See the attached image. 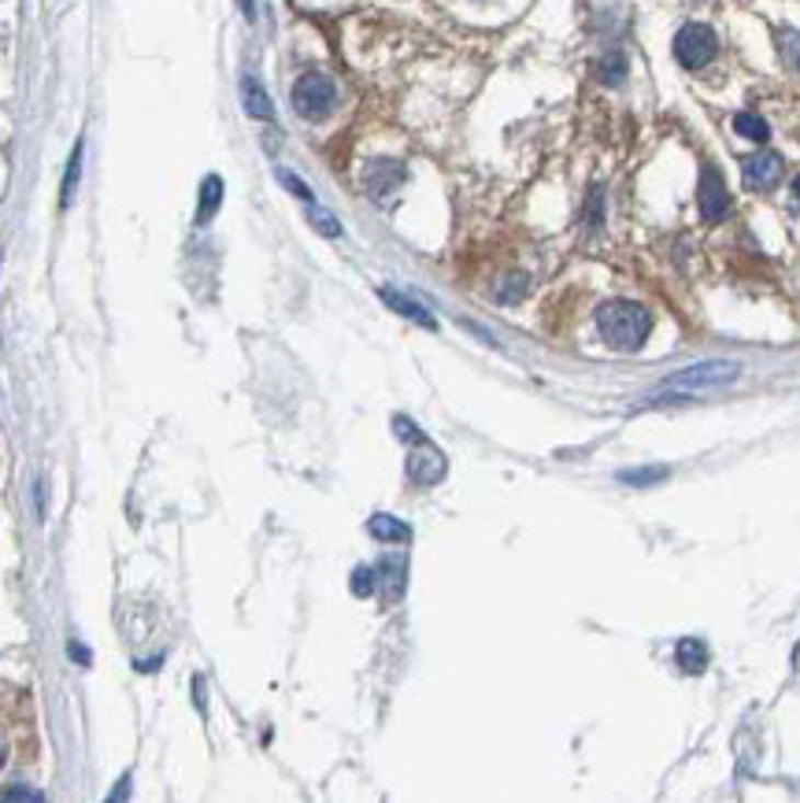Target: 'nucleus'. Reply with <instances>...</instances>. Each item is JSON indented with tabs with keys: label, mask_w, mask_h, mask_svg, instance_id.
I'll use <instances>...</instances> for the list:
<instances>
[{
	"label": "nucleus",
	"mask_w": 800,
	"mask_h": 803,
	"mask_svg": "<svg viewBox=\"0 0 800 803\" xmlns=\"http://www.w3.org/2000/svg\"><path fill=\"white\" fill-rule=\"evenodd\" d=\"M597 330L604 337V345L616 352H638L645 345V337L652 334V316L641 303L630 300H608L597 311Z\"/></svg>",
	"instance_id": "obj_1"
},
{
	"label": "nucleus",
	"mask_w": 800,
	"mask_h": 803,
	"mask_svg": "<svg viewBox=\"0 0 800 803\" xmlns=\"http://www.w3.org/2000/svg\"><path fill=\"white\" fill-rule=\"evenodd\" d=\"M734 378H738V364H727V359H711V364L682 367L667 381H663V393L652 397L649 404H678V400H689V393L730 386Z\"/></svg>",
	"instance_id": "obj_2"
},
{
	"label": "nucleus",
	"mask_w": 800,
	"mask_h": 803,
	"mask_svg": "<svg viewBox=\"0 0 800 803\" xmlns=\"http://www.w3.org/2000/svg\"><path fill=\"white\" fill-rule=\"evenodd\" d=\"M338 104V85L327 74L308 71L293 82V107H297L305 119H327Z\"/></svg>",
	"instance_id": "obj_3"
},
{
	"label": "nucleus",
	"mask_w": 800,
	"mask_h": 803,
	"mask_svg": "<svg viewBox=\"0 0 800 803\" xmlns=\"http://www.w3.org/2000/svg\"><path fill=\"white\" fill-rule=\"evenodd\" d=\"M716 48H719L716 34H711V26H705V23L682 26L678 37H675V56L686 71H700V67H708L711 60H716Z\"/></svg>",
	"instance_id": "obj_4"
},
{
	"label": "nucleus",
	"mask_w": 800,
	"mask_h": 803,
	"mask_svg": "<svg viewBox=\"0 0 800 803\" xmlns=\"http://www.w3.org/2000/svg\"><path fill=\"white\" fill-rule=\"evenodd\" d=\"M700 215H705L708 222H723L730 215V193L723 185V174L716 168L700 171Z\"/></svg>",
	"instance_id": "obj_5"
},
{
	"label": "nucleus",
	"mask_w": 800,
	"mask_h": 803,
	"mask_svg": "<svg viewBox=\"0 0 800 803\" xmlns=\"http://www.w3.org/2000/svg\"><path fill=\"white\" fill-rule=\"evenodd\" d=\"M445 474V456L431 448V440H423V452H412L408 459V478L419 485H434Z\"/></svg>",
	"instance_id": "obj_6"
},
{
	"label": "nucleus",
	"mask_w": 800,
	"mask_h": 803,
	"mask_svg": "<svg viewBox=\"0 0 800 803\" xmlns=\"http://www.w3.org/2000/svg\"><path fill=\"white\" fill-rule=\"evenodd\" d=\"M745 182L753 185V190H770V185L778 182V174H782V160H778L775 152H756L745 160Z\"/></svg>",
	"instance_id": "obj_7"
},
{
	"label": "nucleus",
	"mask_w": 800,
	"mask_h": 803,
	"mask_svg": "<svg viewBox=\"0 0 800 803\" xmlns=\"http://www.w3.org/2000/svg\"><path fill=\"white\" fill-rule=\"evenodd\" d=\"M400 182H404V168L393 160H375L364 174V185L370 197H386V193H393Z\"/></svg>",
	"instance_id": "obj_8"
},
{
	"label": "nucleus",
	"mask_w": 800,
	"mask_h": 803,
	"mask_svg": "<svg viewBox=\"0 0 800 803\" xmlns=\"http://www.w3.org/2000/svg\"><path fill=\"white\" fill-rule=\"evenodd\" d=\"M378 297H382L389 308L397 311V316H404V319H412V322H419V326H426V330H434L437 322H434V316L431 311L423 308V303H415V300H408V297H400L397 289H378Z\"/></svg>",
	"instance_id": "obj_9"
},
{
	"label": "nucleus",
	"mask_w": 800,
	"mask_h": 803,
	"mask_svg": "<svg viewBox=\"0 0 800 803\" xmlns=\"http://www.w3.org/2000/svg\"><path fill=\"white\" fill-rule=\"evenodd\" d=\"M241 96H245V107H249V115L252 119H275V107H271V96L263 93V85L256 82V78H241Z\"/></svg>",
	"instance_id": "obj_10"
},
{
	"label": "nucleus",
	"mask_w": 800,
	"mask_h": 803,
	"mask_svg": "<svg viewBox=\"0 0 800 803\" xmlns=\"http://www.w3.org/2000/svg\"><path fill=\"white\" fill-rule=\"evenodd\" d=\"M367 530L370 537H378V541H386V544H404V541H412V530H408L400 518L393 515H375L367 523Z\"/></svg>",
	"instance_id": "obj_11"
},
{
	"label": "nucleus",
	"mask_w": 800,
	"mask_h": 803,
	"mask_svg": "<svg viewBox=\"0 0 800 803\" xmlns=\"http://www.w3.org/2000/svg\"><path fill=\"white\" fill-rule=\"evenodd\" d=\"M678 667L686 670V674H700L708 667V644L700 641V636H686V641H678Z\"/></svg>",
	"instance_id": "obj_12"
},
{
	"label": "nucleus",
	"mask_w": 800,
	"mask_h": 803,
	"mask_svg": "<svg viewBox=\"0 0 800 803\" xmlns=\"http://www.w3.org/2000/svg\"><path fill=\"white\" fill-rule=\"evenodd\" d=\"M219 204H222V179H219V174H208V179L201 182V200H197V222H201V227L219 211Z\"/></svg>",
	"instance_id": "obj_13"
},
{
	"label": "nucleus",
	"mask_w": 800,
	"mask_h": 803,
	"mask_svg": "<svg viewBox=\"0 0 800 803\" xmlns=\"http://www.w3.org/2000/svg\"><path fill=\"white\" fill-rule=\"evenodd\" d=\"M378 574H386V577H378V582L386 585V596H389V600H400V593H404L408 563L400 560V555H393V560H382V563H378Z\"/></svg>",
	"instance_id": "obj_14"
},
{
	"label": "nucleus",
	"mask_w": 800,
	"mask_h": 803,
	"mask_svg": "<svg viewBox=\"0 0 800 803\" xmlns=\"http://www.w3.org/2000/svg\"><path fill=\"white\" fill-rule=\"evenodd\" d=\"M667 474H671L667 467H638V470H619V482L633 485V489H649V485L663 482Z\"/></svg>",
	"instance_id": "obj_15"
},
{
	"label": "nucleus",
	"mask_w": 800,
	"mask_h": 803,
	"mask_svg": "<svg viewBox=\"0 0 800 803\" xmlns=\"http://www.w3.org/2000/svg\"><path fill=\"white\" fill-rule=\"evenodd\" d=\"M734 130H738L741 137H748V141H767V137H770L767 123L759 119V115H753V112L734 115Z\"/></svg>",
	"instance_id": "obj_16"
},
{
	"label": "nucleus",
	"mask_w": 800,
	"mask_h": 803,
	"mask_svg": "<svg viewBox=\"0 0 800 803\" xmlns=\"http://www.w3.org/2000/svg\"><path fill=\"white\" fill-rule=\"evenodd\" d=\"M778 48H782L786 64L793 67V71H800V31H782V34H778Z\"/></svg>",
	"instance_id": "obj_17"
},
{
	"label": "nucleus",
	"mask_w": 800,
	"mask_h": 803,
	"mask_svg": "<svg viewBox=\"0 0 800 803\" xmlns=\"http://www.w3.org/2000/svg\"><path fill=\"white\" fill-rule=\"evenodd\" d=\"M622 74H627V64H622V56H619V53L604 56V60H601V82L619 85V82H622Z\"/></svg>",
	"instance_id": "obj_18"
},
{
	"label": "nucleus",
	"mask_w": 800,
	"mask_h": 803,
	"mask_svg": "<svg viewBox=\"0 0 800 803\" xmlns=\"http://www.w3.org/2000/svg\"><path fill=\"white\" fill-rule=\"evenodd\" d=\"M375 585H378L375 566H356V571H353V593L356 596H370V593H375Z\"/></svg>",
	"instance_id": "obj_19"
},
{
	"label": "nucleus",
	"mask_w": 800,
	"mask_h": 803,
	"mask_svg": "<svg viewBox=\"0 0 800 803\" xmlns=\"http://www.w3.org/2000/svg\"><path fill=\"white\" fill-rule=\"evenodd\" d=\"M78 168H82V141L75 145V152H71V163H67V179H64V204L71 200V193H75V182H78Z\"/></svg>",
	"instance_id": "obj_20"
},
{
	"label": "nucleus",
	"mask_w": 800,
	"mask_h": 803,
	"mask_svg": "<svg viewBox=\"0 0 800 803\" xmlns=\"http://www.w3.org/2000/svg\"><path fill=\"white\" fill-rule=\"evenodd\" d=\"M311 222H316V230L327 233V238H338V233H341L338 219H334V215H327L323 208H311Z\"/></svg>",
	"instance_id": "obj_21"
},
{
	"label": "nucleus",
	"mask_w": 800,
	"mask_h": 803,
	"mask_svg": "<svg viewBox=\"0 0 800 803\" xmlns=\"http://www.w3.org/2000/svg\"><path fill=\"white\" fill-rule=\"evenodd\" d=\"M278 179H282V185H286V190H293V193H297L300 200H311V190H308L305 182L297 179V174H289V171H278Z\"/></svg>",
	"instance_id": "obj_22"
},
{
	"label": "nucleus",
	"mask_w": 800,
	"mask_h": 803,
	"mask_svg": "<svg viewBox=\"0 0 800 803\" xmlns=\"http://www.w3.org/2000/svg\"><path fill=\"white\" fill-rule=\"evenodd\" d=\"M393 426H397V434L404 437V440H415V445H419V440H426V437H423V434H419V429H415V423H408V418H397Z\"/></svg>",
	"instance_id": "obj_23"
},
{
	"label": "nucleus",
	"mask_w": 800,
	"mask_h": 803,
	"mask_svg": "<svg viewBox=\"0 0 800 803\" xmlns=\"http://www.w3.org/2000/svg\"><path fill=\"white\" fill-rule=\"evenodd\" d=\"M4 800H42V792H31V789H8Z\"/></svg>",
	"instance_id": "obj_24"
},
{
	"label": "nucleus",
	"mask_w": 800,
	"mask_h": 803,
	"mask_svg": "<svg viewBox=\"0 0 800 803\" xmlns=\"http://www.w3.org/2000/svg\"><path fill=\"white\" fill-rule=\"evenodd\" d=\"M0 762H4V737H0Z\"/></svg>",
	"instance_id": "obj_25"
},
{
	"label": "nucleus",
	"mask_w": 800,
	"mask_h": 803,
	"mask_svg": "<svg viewBox=\"0 0 800 803\" xmlns=\"http://www.w3.org/2000/svg\"><path fill=\"white\" fill-rule=\"evenodd\" d=\"M793 193H797V200H800V179L793 182Z\"/></svg>",
	"instance_id": "obj_26"
}]
</instances>
